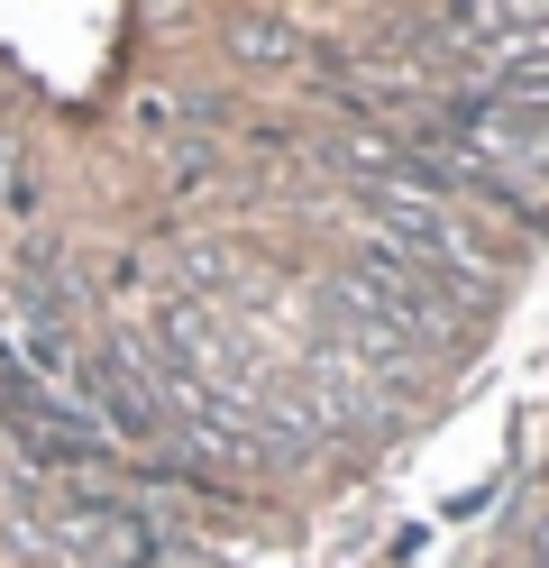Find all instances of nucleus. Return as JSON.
Here are the masks:
<instances>
[{"mask_svg": "<svg viewBox=\"0 0 549 568\" xmlns=\"http://www.w3.org/2000/svg\"><path fill=\"white\" fill-rule=\"evenodd\" d=\"M531 568H549V531H540V541H531Z\"/></svg>", "mask_w": 549, "mask_h": 568, "instance_id": "7ed1b4c3", "label": "nucleus"}, {"mask_svg": "<svg viewBox=\"0 0 549 568\" xmlns=\"http://www.w3.org/2000/svg\"><path fill=\"white\" fill-rule=\"evenodd\" d=\"M183 559H202V550H165V559H138V568H183Z\"/></svg>", "mask_w": 549, "mask_h": 568, "instance_id": "f03ea898", "label": "nucleus"}, {"mask_svg": "<svg viewBox=\"0 0 549 568\" xmlns=\"http://www.w3.org/2000/svg\"><path fill=\"white\" fill-rule=\"evenodd\" d=\"M238 55L247 64H293L303 55V28L293 19H238Z\"/></svg>", "mask_w": 549, "mask_h": 568, "instance_id": "f257e3e1", "label": "nucleus"}]
</instances>
